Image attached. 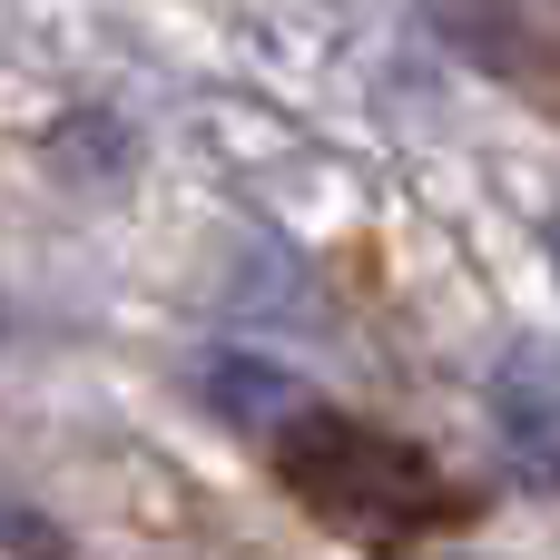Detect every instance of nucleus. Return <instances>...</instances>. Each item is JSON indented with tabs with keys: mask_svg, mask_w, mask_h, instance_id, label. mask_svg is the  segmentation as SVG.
Wrapping results in <instances>:
<instances>
[{
	"mask_svg": "<svg viewBox=\"0 0 560 560\" xmlns=\"http://www.w3.org/2000/svg\"><path fill=\"white\" fill-rule=\"evenodd\" d=\"M551 276H560V217H551Z\"/></svg>",
	"mask_w": 560,
	"mask_h": 560,
	"instance_id": "4",
	"label": "nucleus"
},
{
	"mask_svg": "<svg viewBox=\"0 0 560 560\" xmlns=\"http://www.w3.org/2000/svg\"><path fill=\"white\" fill-rule=\"evenodd\" d=\"M285 472L345 532H433V522H463V502L443 492V472L413 443L364 433V423H305L285 443Z\"/></svg>",
	"mask_w": 560,
	"mask_h": 560,
	"instance_id": "1",
	"label": "nucleus"
},
{
	"mask_svg": "<svg viewBox=\"0 0 560 560\" xmlns=\"http://www.w3.org/2000/svg\"><path fill=\"white\" fill-rule=\"evenodd\" d=\"M0 541H20L30 560H69L59 541H49V532H30V522H20V502H0Z\"/></svg>",
	"mask_w": 560,
	"mask_h": 560,
	"instance_id": "3",
	"label": "nucleus"
},
{
	"mask_svg": "<svg viewBox=\"0 0 560 560\" xmlns=\"http://www.w3.org/2000/svg\"><path fill=\"white\" fill-rule=\"evenodd\" d=\"M207 394H217V413H226V423H246V433H266V423H295V413H305V384H295V374H276V364H256V354H217Z\"/></svg>",
	"mask_w": 560,
	"mask_h": 560,
	"instance_id": "2",
	"label": "nucleus"
}]
</instances>
